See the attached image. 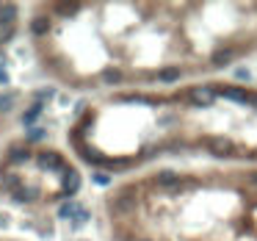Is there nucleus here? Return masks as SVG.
<instances>
[{
    "instance_id": "obj_1",
    "label": "nucleus",
    "mask_w": 257,
    "mask_h": 241,
    "mask_svg": "<svg viewBox=\"0 0 257 241\" xmlns=\"http://www.w3.org/2000/svg\"><path fill=\"white\" fill-rule=\"evenodd\" d=\"M61 188H64V197H72V194L80 192V172L78 169H64V175H61Z\"/></svg>"
},
{
    "instance_id": "obj_2",
    "label": "nucleus",
    "mask_w": 257,
    "mask_h": 241,
    "mask_svg": "<svg viewBox=\"0 0 257 241\" xmlns=\"http://www.w3.org/2000/svg\"><path fill=\"white\" fill-rule=\"evenodd\" d=\"M191 102H197V106H213L216 100V92L210 89V86H197V89H191Z\"/></svg>"
},
{
    "instance_id": "obj_3",
    "label": "nucleus",
    "mask_w": 257,
    "mask_h": 241,
    "mask_svg": "<svg viewBox=\"0 0 257 241\" xmlns=\"http://www.w3.org/2000/svg\"><path fill=\"white\" fill-rule=\"evenodd\" d=\"M36 164H39L42 169H58L61 166V156H58V152L44 150V152H39V156H36Z\"/></svg>"
},
{
    "instance_id": "obj_4",
    "label": "nucleus",
    "mask_w": 257,
    "mask_h": 241,
    "mask_svg": "<svg viewBox=\"0 0 257 241\" xmlns=\"http://www.w3.org/2000/svg\"><path fill=\"white\" fill-rule=\"evenodd\" d=\"M17 22V6L14 3H0V25Z\"/></svg>"
},
{
    "instance_id": "obj_5",
    "label": "nucleus",
    "mask_w": 257,
    "mask_h": 241,
    "mask_svg": "<svg viewBox=\"0 0 257 241\" xmlns=\"http://www.w3.org/2000/svg\"><path fill=\"white\" fill-rule=\"evenodd\" d=\"M208 147L216 156H230V150H233V144H230L227 139H208Z\"/></svg>"
},
{
    "instance_id": "obj_6",
    "label": "nucleus",
    "mask_w": 257,
    "mask_h": 241,
    "mask_svg": "<svg viewBox=\"0 0 257 241\" xmlns=\"http://www.w3.org/2000/svg\"><path fill=\"white\" fill-rule=\"evenodd\" d=\"M47 30H50V20L47 17H33L30 20V34H33V36H44Z\"/></svg>"
},
{
    "instance_id": "obj_7",
    "label": "nucleus",
    "mask_w": 257,
    "mask_h": 241,
    "mask_svg": "<svg viewBox=\"0 0 257 241\" xmlns=\"http://www.w3.org/2000/svg\"><path fill=\"white\" fill-rule=\"evenodd\" d=\"M233 58H235V50H230V48L216 50V53H213V64H216V66H227Z\"/></svg>"
},
{
    "instance_id": "obj_8",
    "label": "nucleus",
    "mask_w": 257,
    "mask_h": 241,
    "mask_svg": "<svg viewBox=\"0 0 257 241\" xmlns=\"http://www.w3.org/2000/svg\"><path fill=\"white\" fill-rule=\"evenodd\" d=\"M102 84H108V86L122 84V72H119V70H114V66H108V70H102Z\"/></svg>"
},
{
    "instance_id": "obj_9",
    "label": "nucleus",
    "mask_w": 257,
    "mask_h": 241,
    "mask_svg": "<svg viewBox=\"0 0 257 241\" xmlns=\"http://www.w3.org/2000/svg\"><path fill=\"white\" fill-rule=\"evenodd\" d=\"M222 94L227 97V100H233V102H249V100H252V97L246 94L244 89H224Z\"/></svg>"
},
{
    "instance_id": "obj_10",
    "label": "nucleus",
    "mask_w": 257,
    "mask_h": 241,
    "mask_svg": "<svg viewBox=\"0 0 257 241\" xmlns=\"http://www.w3.org/2000/svg\"><path fill=\"white\" fill-rule=\"evenodd\" d=\"M42 108H44V106H42V102H39V100H36L33 106H30V108H28V111H25V114H22V122H25V125H30V122H33V120H39V114H42Z\"/></svg>"
},
{
    "instance_id": "obj_11",
    "label": "nucleus",
    "mask_w": 257,
    "mask_h": 241,
    "mask_svg": "<svg viewBox=\"0 0 257 241\" xmlns=\"http://www.w3.org/2000/svg\"><path fill=\"white\" fill-rule=\"evenodd\" d=\"M78 211H80V205H75V202H64L58 208V219H72V216H78Z\"/></svg>"
},
{
    "instance_id": "obj_12",
    "label": "nucleus",
    "mask_w": 257,
    "mask_h": 241,
    "mask_svg": "<svg viewBox=\"0 0 257 241\" xmlns=\"http://www.w3.org/2000/svg\"><path fill=\"white\" fill-rule=\"evenodd\" d=\"M180 78V70H174V66H166V70H161L158 72V80H163V84H172V80Z\"/></svg>"
},
{
    "instance_id": "obj_13",
    "label": "nucleus",
    "mask_w": 257,
    "mask_h": 241,
    "mask_svg": "<svg viewBox=\"0 0 257 241\" xmlns=\"http://www.w3.org/2000/svg\"><path fill=\"white\" fill-rule=\"evenodd\" d=\"M78 3H61V6H55V14H61V17H72V14H78Z\"/></svg>"
},
{
    "instance_id": "obj_14",
    "label": "nucleus",
    "mask_w": 257,
    "mask_h": 241,
    "mask_svg": "<svg viewBox=\"0 0 257 241\" xmlns=\"http://www.w3.org/2000/svg\"><path fill=\"white\" fill-rule=\"evenodd\" d=\"M155 180L161 183V186H174V183H177V172H172V169H166V172H161V175H158Z\"/></svg>"
},
{
    "instance_id": "obj_15",
    "label": "nucleus",
    "mask_w": 257,
    "mask_h": 241,
    "mask_svg": "<svg viewBox=\"0 0 257 241\" xmlns=\"http://www.w3.org/2000/svg\"><path fill=\"white\" fill-rule=\"evenodd\" d=\"M86 222H89V211H86V208H80V211H78V216L72 219V230H80Z\"/></svg>"
},
{
    "instance_id": "obj_16",
    "label": "nucleus",
    "mask_w": 257,
    "mask_h": 241,
    "mask_svg": "<svg viewBox=\"0 0 257 241\" xmlns=\"http://www.w3.org/2000/svg\"><path fill=\"white\" fill-rule=\"evenodd\" d=\"M14 30H17V22H11V25H0V44L8 42V39L14 36Z\"/></svg>"
},
{
    "instance_id": "obj_17",
    "label": "nucleus",
    "mask_w": 257,
    "mask_h": 241,
    "mask_svg": "<svg viewBox=\"0 0 257 241\" xmlns=\"http://www.w3.org/2000/svg\"><path fill=\"white\" fill-rule=\"evenodd\" d=\"M14 106V94H0V111H8Z\"/></svg>"
},
{
    "instance_id": "obj_18",
    "label": "nucleus",
    "mask_w": 257,
    "mask_h": 241,
    "mask_svg": "<svg viewBox=\"0 0 257 241\" xmlns=\"http://www.w3.org/2000/svg\"><path fill=\"white\" fill-rule=\"evenodd\" d=\"M25 158H28V150H25V147H17V150L11 152V161H25Z\"/></svg>"
},
{
    "instance_id": "obj_19",
    "label": "nucleus",
    "mask_w": 257,
    "mask_h": 241,
    "mask_svg": "<svg viewBox=\"0 0 257 241\" xmlns=\"http://www.w3.org/2000/svg\"><path fill=\"white\" fill-rule=\"evenodd\" d=\"M28 139H30V142H39V139H44V130H39V128H36V130H28Z\"/></svg>"
},
{
    "instance_id": "obj_20",
    "label": "nucleus",
    "mask_w": 257,
    "mask_h": 241,
    "mask_svg": "<svg viewBox=\"0 0 257 241\" xmlns=\"http://www.w3.org/2000/svg\"><path fill=\"white\" fill-rule=\"evenodd\" d=\"M108 180H111L108 175H100V172L94 175V183H97V186H108Z\"/></svg>"
},
{
    "instance_id": "obj_21",
    "label": "nucleus",
    "mask_w": 257,
    "mask_h": 241,
    "mask_svg": "<svg viewBox=\"0 0 257 241\" xmlns=\"http://www.w3.org/2000/svg\"><path fill=\"white\" fill-rule=\"evenodd\" d=\"M125 102H147V97H141V94H127Z\"/></svg>"
},
{
    "instance_id": "obj_22",
    "label": "nucleus",
    "mask_w": 257,
    "mask_h": 241,
    "mask_svg": "<svg viewBox=\"0 0 257 241\" xmlns=\"http://www.w3.org/2000/svg\"><path fill=\"white\" fill-rule=\"evenodd\" d=\"M235 78H241V80H246V78H249V72H246V70H235Z\"/></svg>"
},
{
    "instance_id": "obj_23",
    "label": "nucleus",
    "mask_w": 257,
    "mask_h": 241,
    "mask_svg": "<svg viewBox=\"0 0 257 241\" xmlns=\"http://www.w3.org/2000/svg\"><path fill=\"white\" fill-rule=\"evenodd\" d=\"M0 84H8V75H6V70L0 66Z\"/></svg>"
},
{
    "instance_id": "obj_24",
    "label": "nucleus",
    "mask_w": 257,
    "mask_h": 241,
    "mask_svg": "<svg viewBox=\"0 0 257 241\" xmlns=\"http://www.w3.org/2000/svg\"><path fill=\"white\" fill-rule=\"evenodd\" d=\"M255 106H257V97H255Z\"/></svg>"
}]
</instances>
